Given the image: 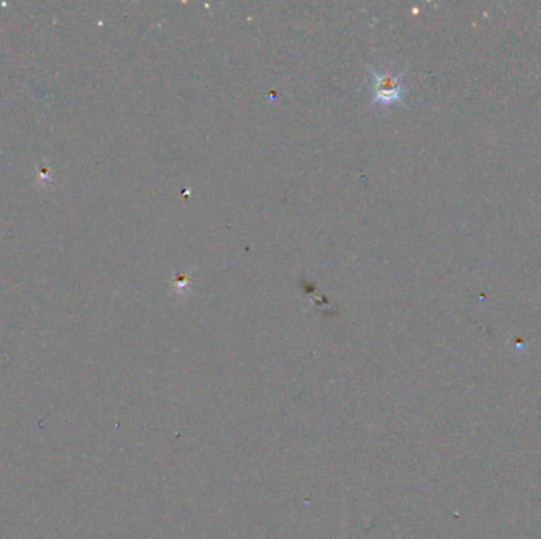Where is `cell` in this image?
I'll return each mask as SVG.
<instances>
[{
  "label": "cell",
  "instance_id": "6da1fadb",
  "mask_svg": "<svg viewBox=\"0 0 541 539\" xmlns=\"http://www.w3.org/2000/svg\"><path fill=\"white\" fill-rule=\"evenodd\" d=\"M376 94L377 98L383 105L392 103L394 100L400 98V84L397 78L390 75H377L376 76Z\"/></svg>",
  "mask_w": 541,
  "mask_h": 539
}]
</instances>
